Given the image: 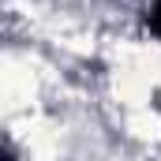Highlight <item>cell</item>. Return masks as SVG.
I'll return each mask as SVG.
<instances>
[{"label": "cell", "instance_id": "6da1fadb", "mask_svg": "<svg viewBox=\"0 0 161 161\" xmlns=\"http://www.w3.org/2000/svg\"><path fill=\"white\" fill-rule=\"evenodd\" d=\"M150 30H154V34L161 38V0L154 4V8H150Z\"/></svg>", "mask_w": 161, "mask_h": 161}]
</instances>
